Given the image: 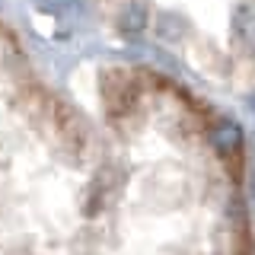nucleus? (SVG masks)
I'll return each instance as SVG.
<instances>
[{"label": "nucleus", "instance_id": "nucleus-1", "mask_svg": "<svg viewBox=\"0 0 255 255\" xmlns=\"http://www.w3.org/2000/svg\"><path fill=\"white\" fill-rule=\"evenodd\" d=\"M0 255H255L243 128L125 67L80 109L3 45Z\"/></svg>", "mask_w": 255, "mask_h": 255}, {"label": "nucleus", "instance_id": "nucleus-2", "mask_svg": "<svg viewBox=\"0 0 255 255\" xmlns=\"http://www.w3.org/2000/svg\"><path fill=\"white\" fill-rule=\"evenodd\" d=\"M118 29L125 35H143L150 29V6L143 0H128L118 10Z\"/></svg>", "mask_w": 255, "mask_h": 255}]
</instances>
